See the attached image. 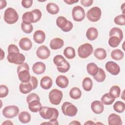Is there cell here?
<instances>
[{
  "mask_svg": "<svg viewBox=\"0 0 125 125\" xmlns=\"http://www.w3.org/2000/svg\"><path fill=\"white\" fill-rule=\"evenodd\" d=\"M17 70L20 81L22 83H27L30 81L31 76L29 73V65L27 63L23 62L19 64L17 67Z\"/></svg>",
  "mask_w": 125,
  "mask_h": 125,
  "instance_id": "1",
  "label": "cell"
},
{
  "mask_svg": "<svg viewBox=\"0 0 125 125\" xmlns=\"http://www.w3.org/2000/svg\"><path fill=\"white\" fill-rule=\"evenodd\" d=\"M39 114L42 118L46 120L57 119L59 114L56 108L47 106L42 107L39 111Z\"/></svg>",
  "mask_w": 125,
  "mask_h": 125,
  "instance_id": "2",
  "label": "cell"
},
{
  "mask_svg": "<svg viewBox=\"0 0 125 125\" xmlns=\"http://www.w3.org/2000/svg\"><path fill=\"white\" fill-rule=\"evenodd\" d=\"M3 19L7 23L12 24L18 21L19 15L15 9L11 7H8L4 12Z\"/></svg>",
  "mask_w": 125,
  "mask_h": 125,
  "instance_id": "3",
  "label": "cell"
},
{
  "mask_svg": "<svg viewBox=\"0 0 125 125\" xmlns=\"http://www.w3.org/2000/svg\"><path fill=\"white\" fill-rule=\"evenodd\" d=\"M62 113L69 117H74L76 116L78 112L77 107L72 103L66 102H64L61 107Z\"/></svg>",
  "mask_w": 125,
  "mask_h": 125,
  "instance_id": "4",
  "label": "cell"
},
{
  "mask_svg": "<svg viewBox=\"0 0 125 125\" xmlns=\"http://www.w3.org/2000/svg\"><path fill=\"white\" fill-rule=\"evenodd\" d=\"M93 52V48L90 43H86L81 45L78 49V56L82 58L85 59L91 55Z\"/></svg>",
  "mask_w": 125,
  "mask_h": 125,
  "instance_id": "5",
  "label": "cell"
},
{
  "mask_svg": "<svg viewBox=\"0 0 125 125\" xmlns=\"http://www.w3.org/2000/svg\"><path fill=\"white\" fill-rule=\"evenodd\" d=\"M7 59L10 63L19 65L24 62L25 57L24 55L20 52H11L8 53Z\"/></svg>",
  "mask_w": 125,
  "mask_h": 125,
  "instance_id": "6",
  "label": "cell"
},
{
  "mask_svg": "<svg viewBox=\"0 0 125 125\" xmlns=\"http://www.w3.org/2000/svg\"><path fill=\"white\" fill-rule=\"evenodd\" d=\"M102 11L101 9L94 6L90 8L86 13V17L89 21L92 22H96L98 21L101 17Z\"/></svg>",
  "mask_w": 125,
  "mask_h": 125,
  "instance_id": "7",
  "label": "cell"
},
{
  "mask_svg": "<svg viewBox=\"0 0 125 125\" xmlns=\"http://www.w3.org/2000/svg\"><path fill=\"white\" fill-rule=\"evenodd\" d=\"M63 94L62 92L57 89L51 90L48 95L50 102L54 105L59 104L62 99Z\"/></svg>",
  "mask_w": 125,
  "mask_h": 125,
  "instance_id": "8",
  "label": "cell"
},
{
  "mask_svg": "<svg viewBox=\"0 0 125 125\" xmlns=\"http://www.w3.org/2000/svg\"><path fill=\"white\" fill-rule=\"evenodd\" d=\"M3 116L9 119L16 117L19 113V108L16 105H8L5 107L2 110Z\"/></svg>",
  "mask_w": 125,
  "mask_h": 125,
  "instance_id": "9",
  "label": "cell"
},
{
  "mask_svg": "<svg viewBox=\"0 0 125 125\" xmlns=\"http://www.w3.org/2000/svg\"><path fill=\"white\" fill-rule=\"evenodd\" d=\"M73 19L76 21H81L84 20L85 16V11L81 6L77 5L73 7L72 11Z\"/></svg>",
  "mask_w": 125,
  "mask_h": 125,
  "instance_id": "10",
  "label": "cell"
},
{
  "mask_svg": "<svg viewBox=\"0 0 125 125\" xmlns=\"http://www.w3.org/2000/svg\"><path fill=\"white\" fill-rule=\"evenodd\" d=\"M105 69L113 75H117L120 72V67L116 62L112 61L107 62L105 65Z\"/></svg>",
  "mask_w": 125,
  "mask_h": 125,
  "instance_id": "11",
  "label": "cell"
},
{
  "mask_svg": "<svg viewBox=\"0 0 125 125\" xmlns=\"http://www.w3.org/2000/svg\"><path fill=\"white\" fill-rule=\"evenodd\" d=\"M36 55L39 59L45 60L48 58L50 56V51L46 46L42 45L37 49L36 51Z\"/></svg>",
  "mask_w": 125,
  "mask_h": 125,
  "instance_id": "12",
  "label": "cell"
},
{
  "mask_svg": "<svg viewBox=\"0 0 125 125\" xmlns=\"http://www.w3.org/2000/svg\"><path fill=\"white\" fill-rule=\"evenodd\" d=\"M91 108L92 111L96 114L102 113L104 110V105L101 101H94L91 104Z\"/></svg>",
  "mask_w": 125,
  "mask_h": 125,
  "instance_id": "13",
  "label": "cell"
},
{
  "mask_svg": "<svg viewBox=\"0 0 125 125\" xmlns=\"http://www.w3.org/2000/svg\"><path fill=\"white\" fill-rule=\"evenodd\" d=\"M20 47L24 51H28L32 47V42L27 37L21 38L19 41Z\"/></svg>",
  "mask_w": 125,
  "mask_h": 125,
  "instance_id": "14",
  "label": "cell"
},
{
  "mask_svg": "<svg viewBox=\"0 0 125 125\" xmlns=\"http://www.w3.org/2000/svg\"><path fill=\"white\" fill-rule=\"evenodd\" d=\"M46 69L45 64L42 62H35L32 66V70L33 72L37 75L43 74Z\"/></svg>",
  "mask_w": 125,
  "mask_h": 125,
  "instance_id": "15",
  "label": "cell"
},
{
  "mask_svg": "<svg viewBox=\"0 0 125 125\" xmlns=\"http://www.w3.org/2000/svg\"><path fill=\"white\" fill-rule=\"evenodd\" d=\"M49 45L53 50L59 49L64 45V41L61 38H55L51 40Z\"/></svg>",
  "mask_w": 125,
  "mask_h": 125,
  "instance_id": "16",
  "label": "cell"
},
{
  "mask_svg": "<svg viewBox=\"0 0 125 125\" xmlns=\"http://www.w3.org/2000/svg\"><path fill=\"white\" fill-rule=\"evenodd\" d=\"M108 124L109 125H121L123 122L120 116L115 113H111L108 117Z\"/></svg>",
  "mask_w": 125,
  "mask_h": 125,
  "instance_id": "17",
  "label": "cell"
},
{
  "mask_svg": "<svg viewBox=\"0 0 125 125\" xmlns=\"http://www.w3.org/2000/svg\"><path fill=\"white\" fill-rule=\"evenodd\" d=\"M45 39V33L41 30H38L36 31L33 34L34 41L38 44H41L43 43Z\"/></svg>",
  "mask_w": 125,
  "mask_h": 125,
  "instance_id": "18",
  "label": "cell"
},
{
  "mask_svg": "<svg viewBox=\"0 0 125 125\" xmlns=\"http://www.w3.org/2000/svg\"><path fill=\"white\" fill-rule=\"evenodd\" d=\"M56 83L59 87L65 88L68 85L69 80L65 76L59 75L56 78Z\"/></svg>",
  "mask_w": 125,
  "mask_h": 125,
  "instance_id": "19",
  "label": "cell"
},
{
  "mask_svg": "<svg viewBox=\"0 0 125 125\" xmlns=\"http://www.w3.org/2000/svg\"><path fill=\"white\" fill-rule=\"evenodd\" d=\"M53 81L52 79L47 76L43 77L40 82V85L41 87L44 89H49L52 87Z\"/></svg>",
  "mask_w": 125,
  "mask_h": 125,
  "instance_id": "20",
  "label": "cell"
},
{
  "mask_svg": "<svg viewBox=\"0 0 125 125\" xmlns=\"http://www.w3.org/2000/svg\"><path fill=\"white\" fill-rule=\"evenodd\" d=\"M42 105L40 101L37 100H33L28 103V108L30 111L37 113L40 111L42 107Z\"/></svg>",
  "mask_w": 125,
  "mask_h": 125,
  "instance_id": "21",
  "label": "cell"
},
{
  "mask_svg": "<svg viewBox=\"0 0 125 125\" xmlns=\"http://www.w3.org/2000/svg\"><path fill=\"white\" fill-rule=\"evenodd\" d=\"M19 90L22 94H28L33 90L30 82L27 83H21L19 85Z\"/></svg>",
  "mask_w": 125,
  "mask_h": 125,
  "instance_id": "22",
  "label": "cell"
},
{
  "mask_svg": "<svg viewBox=\"0 0 125 125\" xmlns=\"http://www.w3.org/2000/svg\"><path fill=\"white\" fill-rule=\"evenodd\" d=\"M98 36V30L95 27L89 28L86 32V37L89 41H94L97 38Z\"/></svg>",
  "mask_w": 125,
  "mask_h": 125,
  "instance_id": "23",
  "label": "cell"
},
{
  "mask_svg": "<svg viewBox=\"0 0 125 125\" xmlns=\"http://www.w3.org/2000/svg\"><path fill=\"white\" fill-rule=\"evenodd\" d=\"M47 12L52 15L57 14L60 10L59 7L55 3L49 2L46 6Z\"/></svg>",
  "mask_w": 125,
  "mask_h": 125,
  "instance_id": "24",
  "label": "cell"
},
{
  "mask_svg": "<svg viewBox=\"0 0 125 125\" xmlns=\"http://www.w3.org/2000/svg\"><path fill=\"white\" fill-rule=\"evenodd\" d=\"M68 21H68L66 18L63 16L58 17L56 21L57 26L61 29L62 31H63L68 25Z\"/></svg>",
  "mask_w": 125,
  "mask_h": 125,
  "instance_id": "25",
  "label": "cell"
},
{
  "mask_svg": "<svg viewBox=\"0 0 125 125\" xmlns=\"http://www.w3.org/2000/svg\"><path fill=\"white\" fill-rule=\"evenodd\" d=\"M94 56L99 60L105 59L107 56L106 50L102 48H97L94 51Z\"/></svg>",
  "mask_w": 125,
  "mask_h": 125,
  "instance_id": "26",
  "label": "cell"
},
{
  "mask_svg": "<svg viewBox=\"0 0 125 125\" xmlns=\"http://www.w3.org/2000/svg\"><path fill=\"white\" fill-rule=\"evenodd\" d=\"M19 121L23 124H27L31 120V115L27 111H22L18 115Z\"/></svg>",
  "mask_w": 125,
  "mask_h": 125,
  "instance_id": "27",
  "label": "cell"
},
{
  "mask_svg": "<svg viewBox=\"0 0 125 125\" xmlns=\"http://www.w3.org/2000/svg\"><path fill=\"white\" fill-rule=\"evenodd\" d=\"M86 70L89 74L92 76H94L97 74L99 70V67L95 63L90 62L88 63L86 66Z\"/></svg>",
  "mask_w": 125,
  "mask_h": 125,
  "instance_id": "28",
  "label": "cell"
},
{
  "mask_svg": "<svg viewBox=\"0 0 125 125\" xmlns=\"http://www.w3.org/2000/svg\"><path fill=\"white\" fill-rule=\"evenodd\" d=\"M22 22L25 23L31 24L34 23V17L32 12L29 11L24 13L22 16Z\"/></svg>",
  "mask_w": 125,
  "mask_h": 125,
  "instance_id": "29",
  "label": "cell"
},
{
  "mask_svg": "<svg viewBox=\"0 0 125 125\" xmlns=\"http://www.w3.org/2000/svg\"><path fill=\"white\" fill-rule=\"evenodd\" d=\"M115 98L111 96L109 93H106L103 95L101 99L102 103L105 105L112 104L115 101Z\"/></svg>",
  "mask_w": 125,
  "mask_h": 125,
  "instance_id": "30",
  "label": "cell"
},
{
  "mask_svg": "<svg viewBox=\"0 0 125 125\" xmlns=\"http://www.w3.org/2000/svg\"><path fill=\"white\" fill-rule=\"evenodd\" d=\"M69 96L70 98L74 100H77L81 98L82 92L80 89L77 87H72L69 91Z\"/></svg>",
  "mask_w": 125,
  "mask_h": 125,
  "instance_id": "31",
  "label": "cell"
},
{
  "mask_svg": "<svg viewBox=\"0 0 125 125\" xmlns=\"http://www.w3.org/2000/svg\"><path fill=\"white\" fill-rule=\"evenodd\" d=\"M63 55L67 59H72L76 56L75 50L72 47H66L63 50Z\"/></svg>",
  "mask_w": 125,
  "mask_h": 125,
  "instance_id": "32",
  "label": "cell"
},
{
  "mask_svg": "<svg viewBox=\"0 0 125 125\" xmlns=\"http://www.w3.org/2000/svg\"><path fill=\"white\" fill-rule=\"evenodd\" d=\"M82 86L85 91H90L93 86V82L92 80L89 77L84 78L82 82Z\"/></svg>",
  "mask_w": 125,
  "mask_h": 125,
  "instance_id": "33",
  "label": "cell"
},
{
  "mask_svg": "<svg viewBox=\"0 0 125 125\" xmlns=\"http://www.w3.org/2000/svg\"><path fill=\"white\" fill-rule=\"evenodd\" d=\"M124 56V52L119 49H116L112 51L111 53V58L116 61H120L123 59Z\"/></svg>",
  "mask_w": 125,
  "mask_h": 125,
  "instance_id": "34",
  "label": "cell"
},
{
  "mask_svg": "<svg viewBox=\"0 0 125 125\" xmlns=\"http://www.w3.org/2000/svg\"><path fill=\"white\" fill-rule=\"evenodd\" d=\"M109 37L116 36L118 37L121 41L123 39V32L121 29L118 27H113L110 30Z\"/></svg>",
  "mask_w": 125,
  "mask_h": 125,
  "instance_id": "35",
  "label": "cell"
},
{
  "mask_svg": "<svg viewBox=\"0 0 125 125\" xmlns=\"http://www.w3.org/2000/svg\"><path fill=\"white\" fill-rule=\"evenodd\" d=\"M93 77V78L97 82L99 83H102L105 80L106 78V75L104 70L101 68H99V70L97 74Z\"/></svg>",
  "mask_w": 125,
  "mask_h": 125,
  "instance_id": "36",
  "label": "cell"
},
{
  "mask_svg": "<svg viewBox=\"0 0 125 125\" xmlns=\"http://www.w3.org/2000/svg\"><path fill=\"white\" fill-rule=\"evenodd\" d=\"M109 94L114 98H118L121 94V89L118 85L112 86L109 91Z\"/></svg>",
  "mask_w": 125,
  "mask_h": 125,
  "instance_id": "37",
  "label": "cell"
},
{
  "mask_svg": "<svg viewBox=\"0 0 125 125\" xmlns=\"http://www.w3.org/2000/svg\"><path fill=\"white\" fill-rule=\"evenodd\" d=\"M114 110L118 113H122L125 109V104L124 102L118 101L115 103L113 106Z\"/></svg>",
  "mask_w": 125,
  "mask_h": 125,
  "instance_id": "38",
  "label": "cell"
},
{
  "mask_svg": "<svg viewBox=\"0 0 125 125\" xmlns=\"http://www.w3.org/2000/svg\"><path fill=\"white\" fill-rule=\"evenodd\" d=\"M122 41L116 36H111L109 37L108 39V43L109 46L111 47L115 48L117 47L120 43Z\"/></svg>",
  "mask_w": 125,
  "mask_h": 125,
  "instance_id": "39",
  "label": "cell"
},
{
  "mask_svg": "<svg viewBox=\"0 0 125 125\" xmlns=\"http://www.w3.org/2000/svg\"><path fill=\"white\" fill-rule=\"evenodd\" d=\"M65 61V58L61 55H56L53 58V62L57 66H62Z\"/></svg>",
  "mask_w": 125,
  "mask_h": 125,
  "instance_id": "40",
  "label": "cell"
},
{
  "mask_svg": "<svg viewBox=\"0 0 125 125\" xmlns=\"http://www.w3.org/2000/svg\"><path fill=\"white\" fill-rule=\"evenodd\" d=\"M21 29L25 33L30 34L33 31V26L32 24L25 23L22 22L21 23Z\"/></svg>",
  "mask_w": 125,
  "mask_h": 125,
  "instance_id": "41",
  "label": "cell"
},
{
  "mask_svg": "<svg viewBox=\"0 0 125 125\" xmlns=\"http://www.w3.org/2000/svg\"><path fill=\"white\" fill-rule=\"evenodd\" d=\"M114 22L115 24L119 25H125V15L124 14L119 15L115 17L114 19Z\"/></svg>",
  "mask_w": 125,
  "mask_h": 125,
  "instance_id": "42",
  "label": "cell"
},
{
  "mask_svg": "<svg viewBox=\"0 0 125 125\" xmlns=\"http://www.w3.org/2000/svg\"><path fill=\"white\" fill-rule=\"evenodd\" d=\"M70 64L66 60L63 64L61 66H57V68L59 72L61 73H66L67 72L70 68Z\"/></svg>",
  "mask_w": 125,
  "mask_h": 125,
  "instance_id": "43",
  "label": "cell"
},
{
  "mask_svg": "<svg viewBox=\"0 0 125 125\" xmlns=\"http://www.w3.org/2000/svg\"><path fill=\"white\" fill-rule=\"evenodd\" d=\"M32 13H33L34 17V23H36L39 21L42 16V14L41 11L38 9H35L31 11Z\"/></svg>",
  "mask_w": 125,
  "mask_h": 125,
  "instance_id": "44",
  "label": "cell"
},
{
  "mask_svg": "<svg viewBox=\"0 0 125 125\" xmlns=\"http://www.w3.org/2000/svg\"><path fill=\"white\" fill-rule=\"evenodd\" d=\"M9 92L8 88L3 84H1L0 86V97L4 98L7 96Z\"/></svg>",
  "mask_w": 125,
  "mask_h": 125,
  "instance_id": "45",
  "label": "cell"
},
{
  "mask_svg": "<svg viewBox=\"0 0 125 125\" xmlns=\"http://www.w3.org/2000/svg\"><path fill=\"white\" fill-rule=\"evenodd\" d=\"M35 100H37L39 101L40 100L39 96L35 93H32L29 94L26 97V102L28 104L29 103L32 101Z\"/></svg>",
  "mask_w": 125,
  "mask_h": 125,
  "instance_id": "46",
  "label": "cell"
},
{
  "mask_svg": "<svg viewBox=\"0 0 125 125\" xmlns=\"http://www.w3.org/2000/svg\"><path fill=\"white\" fill-rule=\"evenodd\" d=\"M7 51L8 53L11 52H20L19 49L17 46L14 44H11L8 46Z\"/></svg>",
  "mask_w": 125,
  "mask_h": 125,
  "instance_id": "47",
  "label": "cell"
},
{
  "mask_svg": "<svg viewBox=\"0 0 125 125\" xmlns=\"http://www.w3.org/2000/svg\"><path fill=\"white\" fill-rule=\"evenodd\" d=\"M33 4L32 0H22L21 1V5L25 8H30Z\"/></svg>",
  "mask_w": 125,
  "mask_h": 125,
  "instance_id": "48",
  "label": "cell"
},
{
  "mask_svg": "<svg viewBox=\"0 0 125 125\" xmlns=\"http://www.w3.org/2000/svg\"><path fill=\"white\" fill-rule=\"evenodd\" d=\"M30 82L32 85L33 89H35L37 87L38 84V80L36 78V77H35L33 76H32L31 77Z\"/></svg>",
  "mask_w": 125,
  "mask_h": 125,
  "instance_id": "49",
  "label": "cell"
},
{
  "mask_svg": "<svg viewBox=\"0 0 125 125\" xmlns=\"http://www.w3.org/2000/svg\"><path fill=\"white\" fill-rule=\"evenodd\" d=\"M93 2V0H81V3L84 7H89L91 6Z\"/></svg>",
  "mask_w": 125,
  "mask_h": 125,
  "instance_id": "50",
  "label": "cell"
},
{
  "mask_svg": "<svg viewBox=\"0 0 125 125\" xmlns=\"http://www.w3.org/2000/svg\"><path fill=\"white\" fill-rule=\"evenodd\" d=\"M73 24L72 22L71 21H69L68 25L66 26L65 28L62 31H63L64 32H68L72 30V29L73 28Z\"/></svg>",
  "mask_w": 125,
  "mask_h": 125,
  "instance_id": "51",
  "label": "cell"
},
{
  "mask_svg": "<svg viewBox=\"0 0 125 125\" xmlns=\"http://www.w3.org/2000/svg\"><path fill=\"white\" fill-rule=\"evenodd\" d=\"M63 1L64 2H65L66 4H68V5H71V4H74V3L78 2L79 1V0H64Z\"/></svg>",
  "mask_w": 125,
  "mask_h": 125,
  "instance_id": "52",
  "label": "cell"
},
{
  "mask_svg": "<svg viewBox=\"0 0 125 125\" xmlns=\"http://www.w3.org/2000/svg\"><path fill=\"white\" fill-rule=\"evenodd\" d=\"M0 9H2L4 8L7 5V2L6 0H0Z\"/></svg>",
  "mask_w": 125,
  "mask_h": 125,
  "instance_id": "53",
  "label": "cell"
},
{
  "mask_svg": "<svg viewBox=\"0 0 125 125\" xmlns=\"http://www.w3.org/2000/svg\"><path fill=\"white\" fill-rule=\"evenodd\" d=\"M13 125V123L9 120H6L2 123V125Z\"/></svg>",
  "mask_w": 125,
  "mask_h": 125,
  "instance_id": "54",
  "label": "cell"
},
{
  "mask_svg": "<svg viewBox=\"0 0 125 125\" xmlns=\"http://www.w3.org/2000/svg\"><path fill=\"white\" fill-rule=\"evenodd\" d=\"M69 125H81V123L77 121H73L69 123Z\"/></svg>",
  "mask_w": 125,
  "mask_h": 125,
  "instance_id": "55",
  "label": "cell"
},
{
  "mask_svg": "<svg viewBox=\"0 0 125 125\" xmlns=\"http://www.w3.org/2000/svg\"><path fill=\"white\" fill-rule=\"evenodd\" d=\"M84 125H95V123L92 121H87L84 124Z\"/></svg>",
  "mask_w": 125,
  "mask_h": 125,
  "instance_id": "56",
  "label": "cell"
},
{
  "mask_svg": "<svg viewBox=\"0 0 125 125\" xmlns=\"http://www.w3.org/2000/svg\"><path fill=\"white\" fill-rule=\"evenodd\" d=\"M1 58H0V60H2L3 58L4 57V52H3V51L2 50V49H1Z\"/></svg>",
  "mask_w": 125,
  "mask_h": 125,
  "instance_id": "57",
  "label": "cell"
},
{
  "mask_svg": "<svg viewBox=\"0 0 125 125\" xmlns=\"http://www.w3.org/2000/svg\"><path fill=\"white\" fill-rule=\"evenodd\" d=\"M125 3H123L122 5L121 6V8L122 9V11H123V12H124V8H125Z\"/></svg>",
  "mask_w": 125,
  "mask_h": 125,
  "instance_id": "58",
  "label": "cell"
}]
</instances>
